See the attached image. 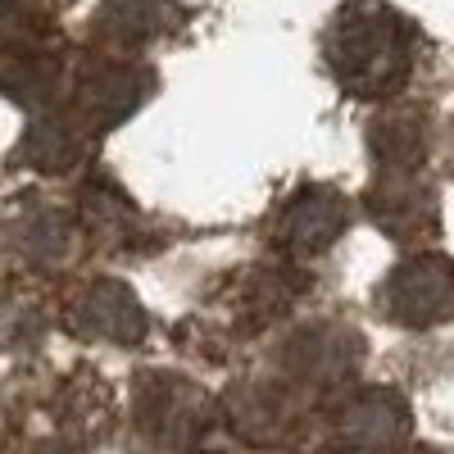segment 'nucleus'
Masks as SVG:
<instances>
[{
	"label": "nucleus",
	"instance_id": "f257e3e1",
	"mask_svg": "<svg viewBox=\"0 0 454 454\" xmlns=\"http://www.w3.org/2000/svg\"><path fill=\"white\" fill-rule=\"evenodd\" d=\"M332 64H336L340 78L364 96L391 91L409 68L404 32H400L395 14L359 10L350 19H340V27L332 32Z\"/></svg>",
	"mask_w": 454,
	"mask_h": 454
},
{
	"label": "nucleus",
	"instance_id": "f03ea898",
	"mask_svg": "<svg viewBox=\"0 0 454 454\" xmlns=\"http://www.w3.org/2000/svg\"><path fill=\"white\" fill-rule=\"evenodd\" d=\"M387 300H391L395 318L427 323V318H436V314L450 309V300H454V273L445 269V263H436V259H419V263H409V269L395 273V282L387 286Z\"/></svg>",
	"mask_w": 454,
	"mask_h": 454
},
{
	"label": "nucleus",
	"instance_id": "7ed1b4c3",
	"mask_svg": "<svg viewBox=\"0 0 454 454\" xmlns=\"http://www.w3.org/2000/svg\"><path fill=\"white\" fill-rule=\"evenodd\" d=\"M340 232V205L332 196H305L286 214V246L295 250H318Z\"/></svg>",
	"mask_w": 454,
	"mask_h": 454
},
{
	"label": "nucleus",
	"instance_id": "20e7f679",
	"mask_svg": "<svg viewBox=\"0 0 454 454\" xmlns=\"http://www.w3.org/2000/svg\"><path fill=\"white\" fill-rule=\"evenodd\" d=\"M346 432L355 445H387L404 432V413L395 409V400L387 395H372L364 400L359 409H350V419H346Z\"/></svg>",
	"mask_w": 454,
	"mask_h": 454
},
{
	"label": "nucleus",
	"instance_id": "39448f33",
	"mask_svg": "<svg viewBox=\"0 0 454 454\" xmlns=\"http://www.w3.org/2000/svg\"><path fill=\"white\" fill-rule=\"evenodd\" d=\"M42 454H59V450H42Z\"/></svg>",
	"mask_w": 454,
	"mask_h": 454
}]
</instances>
